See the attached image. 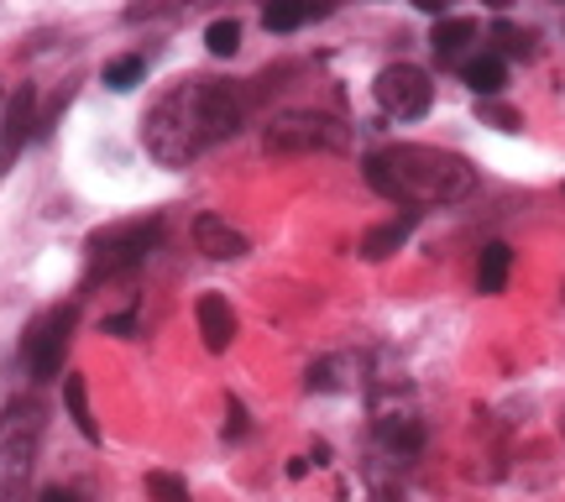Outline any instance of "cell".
Returning <instances> with one entry per match:
<instances>
[{
	"label": "cell",
	"mask_w": 565,
	"mask_h": 502,
	"mask_svg": "<svg viewBox=\"0 0 565 502\" xmlns=\"http://www.w3.org/2000/svg\"><path fill=\"white\" fill-rule=\"evenodd\" d=\"M482 6H492V11H508V6H513V0H482Z\"/></svg>",
	"instance_id": "28"
},
{
	"label": "cell",
	"mask_w": 565,
	"mask_h": 502,
	"mask_svg": "<svg viewBox=\"0 0 565 502\" xmlns=\"http://www.w3.org/2000/svg\"><path fill=\"white\" fill-rule=\"evenodd\" d=\"M366 183L383 200L404 204V210H424V204H461L477 189V168L461 152L445 147H424V141H393L366 152Z\"/></svg>",
	"instance_id": "2"
},
{
	"label": "cell",
	"mask_w": 565,
	"mask_h": 502,
	"mask_svg": "<svg viewBox=\"0 0 565 502\" xmlns=\"http://www.w3.org/2000/svg\"><path fill=\"white\" fill-rule=\"evenodd\" d=\"M508 267H513V252L503 242H487L482 246V261H477V288L482 293H503L508 288Z\"/></svg>",
	"instance_id": "17"
},
{
	"label": "cell",
	"mask_w": 565,
	"mask_h": 502,
	"mask_svg": "<svg viewBox=\"0 0 565 502\" xmlns=\"http://www.w3.org/2000/svg\"><path fill=\"white\" fill-rule=\"evenodd\" d=\"M351 126L324 116V110H288L278 121H267L263 152L267 158H299V152H345Z\"/></svg>",
	"instance_id": "5"
},
{
	"label": "cell",
	"mask_w": 565,
	"mask_h": 502,
	"mask_svg": "<svg viewBox=\"0 0 565 502\" xmlns=\"http://www.w3.org/2000/svg\"><path fill=\"white\" fill-rule=\"evenodd\" d=\"M42 502H79V492H68V487H47Z\"/></svg>",
	"instance_id": "26"
},
{
	"label": "cell",
	"mask_w": 565,
	"mask_h": 502,
	"mask_svg": "<svg viewBox=\"0 0 565 502\" xmlns=\"http://www.w3.org/2000/svg\"><path fill=\"white\" fill-rule=\"evenodd\" d=\"M492 42H498V58H534V32H519V26H508V21H498L492 26Z\"/></svg>",
	"instance_id": "20"
},
{
	"label": "cell",
	"mask_w": 565,
	"mask_h": 502,
	"mask_svg": "<svg viewBox=\"0 0 565 502\" xmlns=\"http://www.w3.org/2000/svg\"><path fill=\"white\" fill-rule=\"evenodd\" d=\"M32 137H38V89H32V84H17L6 110H0V179L17 168V158L26 152Z\"/></svg>",
	"instance_id": "8"
},
{
	"label": "cell",
	"mask_w": 565,
	"mask_h": 502,
	"mask_svg": "<svg viewBox=\"0 0 565 502\" xmlns=\"http://www.w3.org/2000/svg\"><path fill=\"white\" fill-rule=\"evenodd\" d=\"M345 0H263V26L267 32H299L309 21L330 17Z\"/></svg>",
	"instance_id": "10"
},
{
	"label": "cell",
	"mask_w": 565,
	"mask_h": 502,
	"mask_svg": "<svg viewBox=\"0 0 565 502\" xmlns=\"http://www.w3.org/2000/svg\"><path fill=\"white\" fill-rule=\"evenodd\" d=\"M377 445H383L393 461H414L424 450V429L414 414H383L377 419Z\"/></svg>",
	"instance_id": "13"
},
{
	"label": "cell",
	"mask_w": 565,
	"mask_h": 502,
	"mask_svg": "<svg viewBox=\"0 0 565 502\" xmlns=\"http://www.w3.org/2000/svg\"><path fill=\"white\" fill-rule=\"evenodd\" d=\"M194 246H200L210 261H236V257H246V236L231 221H225V215H215V210L194 215Z\"/></svg>",
	"instance_id": "9"
},
{
	"label": "cell",
	"mask_w": 565,
	"mask_h": 502,
	"mask_svg": "<svg viewBox=\"0 0 565 502\" xmlns=\"http://www.w3.org/2000/svg\"><path fill=\"white\" fill-rule=\"evenodd\" d=\"M461 79L471 95H482V100H492V95H503L508 84V63L498 58V53H477V58L461 63Z\"/></svg>",
	"instance_id": "14"
},
{
	"label": "cell",
	"mask_w": 565,
	"mask_h": 502,
	"mask_svg": "<svg viewBox=\"0 0 565 502\" xmlns=\"http://www.w3.org/2000/svg\"><path fill=\"white\" fill-rule=\"evenodd\" d=\"M63 403H68V419L79 424L84 440H89V445L100 440V424H95V414H89V393H84L79 372H63Z\"/></svg>",
	"instance_id": "16"
},
{
	"label": "cell",
	"mask_w": 565,
	"mask_h": 502,
	"mask_svg": "<svg viewBox=\"0 0 565 502\" xmlns=\"http://www.w3.org/2000/svg\"><path fill=\"white\" fill-rule=\"evenodd\" d=\"M225 419H231V424H225V435H246V414H242V403H236V398L225 403Z\"/></svg>",
	"instance_id": "23"
},
{
	"label": "cell",
	"mask_w": 565,
	"mask_h": 502,
	"mask_svg": "<svg viewBox=\"0 0 565 502\" xmlns=\"http://www.w3.org/2000/svg\"><path fill=\"white\" fill-rule=\"evenodd\" d=\"M194 320H200V335H204V351H231V341H236V314H231V303L221 299V293H200V303H194Z\"/></svg>",
	"instance_id": "11"
},
{
	"label": "cell",
	"mask_w": 565,
	"mask_h": 502,
	"mask_svg": "<svg viewBox=\"0 0 565 502\" xmlns=\"http://www.w3.org/2000/svg\"><path fill=\"white\" fill-rule=\"evenodd\" d=\"M210 0H131L126 6V21L137 26V21H162V17H189V11H200Z\"/></svg>",
	"instance_id": "18"
},
{
	"label": "cell",
	"mask_w": 565,
	"mask_h": 502,
	"mask_svg": "<svg viewBox=\"0 0 565 502\" xmlns=\"http://www.w3.org/2000/svg\"><path fill=\"white\" fill-rule=\"evenodd\" d=\"M47 435V403L42 398H11L0 408V502H21L26 482L38 471V450Z\"/></svg>",
	"instance_id": "3"
},
{
	"label": "cell",
	"mask_w": 565,
	"mask_h": 502,
	"mask_svg": "<svg viewBox=\"0 0 565 502\" xmlns=\"http://www.w3.org/2000/svg\"><path fill=\"white\" fill-rule=\"evenodd\" d=\"M482 32H477V21L471 17H440L435 21V38H429V53L440 63H466L471 47H482Z\"/></svg>",
	"instance_id": "12"
},
{
	"label": "cell",
	"mask_w": 565,
	"mask_h": 502,
	"mask_svg": "<svg viewBox=\"0 0 565 502\" xmlns=\"http://www.w3.org/2000/svg\"><path fill=\"white\" fill-rule=\"evenodd\" d=\"M105 330H110V335H131V330H137V309H126V314H116V320H105Z\"/></svg>",
	"instance_id": "25"
},
{
	"label": "cell",
	"mask_w": 565,
	"mask_h": 502,
	"mask_svg": "<svg viewBox=\"0 0 565 502\" xmlns=\"http://www.w3.org/2000/svg\"><path fill=\"white\" fill-rule=\"evenodd\" d=\"M162 242V215H137V221H116L95 231L84 252H89V278H126L141 261L158 252Z\"/></svg>",
	"instance_id": "4"
},
{
	"label": "cell",
	"mask_w": 565,
	"mask_h": 502,
	"mask_svg": "<svg viewBox=\"0 0 565 502\" xmlns=\"http://www.w3.org/2000/svg\"><path fill=\"white\" fill-rule=\"evenodd\" d=\"M408 6H419L424 17H445V6H450V0H408Z\"/></svg>",
	"instance_id": "27"
},
{
	"label": "cell",
	"mask_w": 565,
	"mask_h": 502,
	"mask_svg": "<svg viewBox=\"0 0 565 502\" xmlns=\"http://www.w3.org/2000/svg\"><path fill=\"white\" fill-rule=\"evenodd\" d=\"M74 324H79V303H53V309H42L38 320L26 324L21 362H26L32 377H58L63 372V351L74 341Z\"/></svg>",
	"instance_id": "6"
},
{
	"label": "cell",
	"mask_w": 565,
	"mask_h": 502,
	"mask_svg": "<svg viewBox=\"0 0 565 502\" xmlns=\"http://www.w3.org/2000/svg\"><path fill=\"white\" fill-rule=\"evenodd\" d=\"M372 95H377V105L393 121H419L435 105V84H429V74L419 63H387L377 74V84H372Z\"/></svg>",
	"instance_id": "7"
},
{
	"label": "cell",
	"mask_w": 565,
	"mask_h": 502,
	"mask_svg": "<svg viewBox=\"0 0 565 502\" xmlns=\"http://www.w3.org/2000/svg\"><path fill=\"white\" fill-rule=\"evenodd\" d=\"M408 231H414V210H408V215H393V221H383L377 231H366V236H362V257L366 261L393 257V252L408 242Z\"/></svg>",
	"instance_id": "15"
},
{
	"label": "cell",
	"mask_w": 565,
	"mask_h": 502,
	"mask_svg": "<svg viewBox=\"0 0 565 502\" xmlns=\"http://www.w3.org/2000/svg\"><path fill=\"white\" fill-rule=\"evenodd\" d=\"M147 498L152 502H189V482L173 471H147Z\"/></svg>",
	"instance_id": "22"
},
{
	"label": "cell",
	"mask_w": 565,
	"mask_h": 502,
	"mask_svg": "<svg viewBox=\"0 0 565 502\" xmlns=\"http://www.w3.org/2000/svg\"><path fill=\"white\" fill-rule=\"evenodd\" d=\"M204 47H210L215 58H231V53L242 47V21H236V17L210 21V32H204Z\"/></svg>",
	"instance_id": "19"
},
{
	"label": "cell",
	"mask_w": 565,
	"mask_h": 502,
	"mask_svg": "<svg viewBox=\"0 0 565 502\" xmlns=\"http://www.w3.org/2000/svg\"><path fill=\"white\" fill-rule=\"evenodd\" d=\"M141 74H147V58H141V53H126V58L105 63V84H110V89H131V84H141Z\"/></svg>",
	"instance_id": "21"
},
{
	"label": "cell",
	"mask_w": 565,
	"mask_h": 502,
	"mask_svg": "<svg viewBox=\"0 0 565 502\" xmlns=\"http://www.w3.org/2000/svg\"><path fill=\"white\" fill-rule=\"evenodd\" d=\"M246 126V95L225 79L168 84L141 116V147L158 168H189L204 147L231 141Z\"/></svg>",
	"instance_id": "1"
},
{
	"label": "cell",
	"mask_w": 565,
	"mask_h": 502,
	"mask_svg": "<svg viewBox=\"0 0 565 502\" xmlns=\"http://www.w3.org/2000/svg\"><path fill=\"white\" fill-rule=\"evenodd\" d=\"M482 116H487V121H498L503 131H513V126H519V116H513V110H503V105H482Z\"/></svg>",
	"instance_id": "24"
},
{
	"label": "cell",
	"mask_w": 565,
	"mask_h": 502,
	"mask_svg": "<svg viewBox=\"0 0 565 502\" xmlns=\"http://www.w3.org/2000/svg\"><path fill=\"white\" fill-rule=\"evenodd\" d=\"M561 429H565V424H561Z\"/></svg>",
	"instance_id": "29"
}]
</instances>
